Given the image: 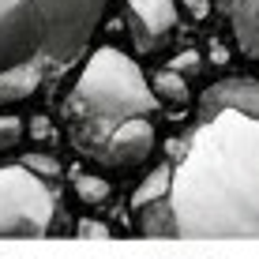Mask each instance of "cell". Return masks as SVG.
I'll list each match as a JSON object with an SVG mask.
<instances>
[{"mask_svg":"<svg viewBox=\"0 0 259 259\" xmlns=\"http://www.w3.org/2000/svg\"><path fill=\"white\" fill-rule=\"evenodd\" d=\"M169 184H173V165H169V162L154 165V169L139 181V188L132 192V210H143V207H150V203H158V199L169 192Z\"/></svg>","mask_w":259,"mask_h":259,"instance_id":"obj_8","label":"cell"},{"mask_svg":"<svg viewBox=\"0 0 259 259\" xmlns=\"http://www.w3.org/2000/svg\"><path fill=\"white\" fill-rule=\"evenodd\" d=\"M60 218V192L23 162L0 165V240L49 237Z\"/></svg>","mask_w":259,"mask_h":259,"instance_id":"obj_4","label":"cell"},{"mask_svg":"<svg viewBox=\"0 0 259 259\" xmlns=\"http://www.w3.org/2000/svg\"><path fill=\"white\" fill-rule=\"evenodd\" d=\"M162 109L154 87L147 83L143 68L117 46H102L87 57L79 79L60 102V113L68 120V136L79 154L91 158V150L109 136L117 124L150 117Z\"/></svg>","mask_w":259,"mask_h":259,"instance_id":"obj_3","label":"cell"},{"mask_svg":"<svg viewBox=\"0 0 259 259\" xmlns=\"http://www.w3.org/2000/svg\"><path fill=\"white\" fill-rule=\"evenodd\" d=\"M75 233L87 237V240H105V237H113V229L105 226V222H98V218H79L75 222Z\"/></svg>","mask_w":259,"mask_h":259,"instance_id":"obj_14","label":"cell"},{"mask_svg":"<svg viewBox=\"0 0 259 259\" xmlns=\"http://www.w3.org/2000/svg\"><path fill=\"white\" fill-rule=\"evenodd\" d=\"M218 12L233 34L237 49L248 60H259V0H218Z\"/></svg>","mask_w":259,"mask_h":259,"instance_id":"obj_7","label":"cell"},{"mask_svg":"<svg viewBox=\"0 0 259 259\" xmlns=\"http://www.w3.org/2000/svg\"><path fill=\"white\" fill-rule=\"evenodd\" d=\"M173 184L136 210L139 237H259V79L229 75L199 98V117L169 143Z\"/></svg>","mask_w":259,"mask_h":259,"instance_id":"obj_1","label":"cell"},{"mask_svg":"<svg viewBox=\"0 0 259 259\" xmlns=\"http://www.w3.org/2000/svg\"><path fill=\"white\" fill-rule=\"evenodd\" d=\"M23 165L30 169V173L46 177V181H57V177H60V158L46 154V150H30V154H23Z\"/></svg>","mask_w":259,"mask_h":259,"instance_id":"obj_12","label":"cell"},{"mask_svg":"<svg viewBox=\"0 0 259 259\" xmlns=\"http://www.w3.org/2000/svg\"><path fill=\"white\" fill-rule=\"evenodd\" d=\"M210 60H214V64H226V60H229V53L222 49L218 41H214V46H210Z\"/></svg>","mask_w":259,"mask_h":259,"instance_id":"obj_17","label":"cell"},{"mask_svg":"<svg viewBox=\"0 0 259 259\" xmlns=\"http://www.w3.org/2000/svg\"><path fill=\"white\" fill-rule=\"evenodd\" d=\"M169 68L181 71V75H195V71L203 68V57H199L195 49H184V53H177V57L169 60Z\"/></svg>","mask_w":259,"mask_h":259,"instance_id":"obj_13","label":"cell"},{"mask_svg":"<svg viewBox=\"0 0 259 259\" xmlns=\"http://www.w3.org/2000/svg\"><path fill=\"white\" fill-rule=\"evenodd\" d=\"M150 87H154L158 102H165V105H188V98H192V94H188V79H184L181 71H173V68L154 71Z\"/></svg>","mask_w":259,"mask_h":259,"instance_id":"obj_9","label":"cell"},{"mask_svg":"<svg viewBox=\"0 0 259 259\" xmlns=\"http://www.w3.org/2000/svg\"><path fill=\"white\" fill-rule=\"evenodd\" d=\"M26 136L41 143V139H53L57 132H53V124H49V117H46V113H34V117H30V124H26Z\"/></svg>","mask_w":259,"mask_h":259,"instance_id":"obj_15","label":"cell"},{"mask_svg":"<svg viewBox=\"0 0 259 259\" xmlns=\"http://www.w3.org/2000/svg\"><path fill=\"white\" fill-rule=\"evenodd\" d=\"M71 188H75L79 203H87V207H102V203H109V195H113V184L105 181V177L83 173V169L71 173Z\"/></svg>","mask_w":259,"mask_h":259,"instance_id":"obj_10","label":"cell"},{"mask_svg":"<svg viewBox=\"0 0 259 259\" xmlns=\"http://www.w3.org/2000/svg\"><path fill=\"white\" fill-rule=\"evenodd\" d=\"M158 147V132L150 117H136V120H124L109 132L98 147L91 150V158H98L102 165H117V169H128V165H139L154 154Z\"/></svg>","mask_w":259,"mask_h":259,"instance_id":"obj_5","label":"cell"},{"mask_svg":"<svg viewBox=\"0 0 259 259\" xmlns=\"http://www.w3.org/2000/svg\"><path fill=\"white\" fill-rule=\"evenodd\" d=\"M26 136V124L23 117H15V113H0V154H8V150H15Z\"/></svg>","mask_w":259,"mask_h":259,"instance_id":"obj_11","label":"cell"},{"mask_svg":"<svg viewBox=\"0 0 259 259\" xmlns=\"http://www.w3.org/2000/svg\"><path fill=\"white\" fill-rule=\"evenodd\" d=\"M109 0H0V105L26 102L87 57Z\"/></svg>","mask_w":259,"mask_h":259,"instance_id":"obj_2","label":"cell"},{"mask_svg":"<svg viewBox=\"0 0 259 259\" xmlns=\"http://www.w3.org/2000/svg\"><path fill=\"white\" fill-rule=\"evenodd\" d=\"M177 4H181L192 19H207L210 15V0H177Z\"/></svg>","mask_w":259,"mask_h":259,"instance_id":"obj_16","label":"cell"},{"mask_svg":"<svg viewBox=\"0 0 259 259\" xmlns=\"http://www.w3.org/2000/svg\"><path fill=\"white\" fill-rule=\"evenodd\" d=\"M124 15L139 53H158L177 30V0H124Z\"/></svg>","mask_w":259,"mask_h":259,"instance_id":"obj_6","label":"cell"}]
</instances>
